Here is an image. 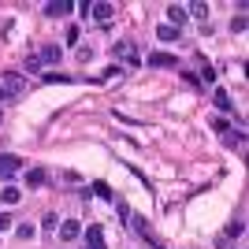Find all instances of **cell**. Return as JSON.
Listing matches in <instances>:
<instances>
[{
    "label": "cell",
    "mask_w": 249,
    "mask_h": 249,
    "mask_svg": "<svg viewBox=\"0 0 249 249\" xmlns=\"http://www.w3.org/2000/svg\"><path fill=\"white\" fill-rule=\"evenodd\" d=\"M19 171H22V156L0 153V182H4V178H11V175H19Z\"/></svg>",
    "instance_id": "cell-1"
},
{
    "label": "cell",
    "mask_w": 249,
    "mask_h": 249,
    "mask_svg": "<svg viewBox=\"0 0 249 249\" xmlns=\"http://www.w3.org/2000/svg\"><path fill=\"white\" fill-rule=\"evenodd\" d=\"M0 78H4V89H8V97H19V93H26V78H22V74H15V71H4Z\"/></svg>",
    "instance_id": "cell-2"
},
{
    "label": "cell",
    "mask_w": 249,
    "mask_h": 249,
    "mask_svg": "<svg viewBox=\"0 0 249 249\" xmlns=\"http://www.w3.org/2000/svg\"><path fill=\"white\" fill-rule=\"evenodd\" d=\"M86 249H108L104 246V227L101 223H89V227H86Z\"/></svg>",
    "instance_id": "cell-3"
},
{
    "label": "cell",
    "mask_w": 249,
    "mask_h": 249,
    "mask_svg": "<svg viewBox=\"0 0 249 249\" xmlns=\"http://www.w3.org/2000/svg\"><path fill=\"white\" fill-rule=\"evenodd\" d=\"M60 238L63 242H78L82 238V223H78V219H60Z\"/></svg>",
    "instance_id": "cell-4"
},
{
    "label": "cell",
    "mask_w": 249,
    "mask_h": 249,
    "mask_svg": "<svg viewBox=\"0 0 249 249\" xmlns=\"http://www.w3.org/2000/svg\"><path fill=\"white\" fill-rule=\"evenodd\" d=\"M112 52L119 56V60H126V63H138L142 56H138V49H134V41H119V45H112Z\"/></svg>",
    "instance_id": "cell-5"
},
{
    "label": "cell",
    "mask_w": 249,
    "mask_h": 249,
    "mask_svg": "<svg viewBox=\"0 0 249 249\" xmlns=\"http://www.w3.org/2000/svg\"><path fill=\"white\" fill-rule=\"evenodd\" d=\"M190 15H186V8L182 4H171L167 8V26H175V30H182V22H186Z\"/></svg>",
    "instance_id": "cell-6"
},
{
    "label": "cell",
    "mask_w": 249,
    "mask_h": 249,
    "mask_svg": "<svg viewBox=\"0 0 249 249\" xmlns=\"http://www.w3.org/2000/svg\"><path fill=\"white\" fill-rule=\"evenodd\" d=\"M89 15H93L101 26H108V22H112V15H115V8H112V4H93V8H89Z\"/></svg>",
    "instance_id": "cell-7"
},
{
    "label": "cell",
    "mask_w": 249,
    "mask_h": 249,
    "mask_svg": "<svg viewBox=\"0 0 249 249\" xmlns=\"http://www.w3.org/2000/svg\"><path fill=\"white\" fill-rule=\"evenodd\" d=\"M45 182H49V171H45V167H30V171H26V186H45Z\"/></svg>",
    "instance_id": "cell-8"
},
{
    "label": "cell",
    "mask_w": 249,
    "mask_h": 249,
    "mask_svg": "<svg viewBox=\"0 0 249 249\" xmlns=\"http://www.w3.org/2000/svg\"><path fill=\"white\" fill-rule=\"evenodd\" d=\"M37 60H41V63H60V60H63L60 45H45V49L37 52Z\"/></svg>",
    "instance_id": "cell-9"
},
{
    "label": "cell",
    "mask_w": 249,
    "mask_h": 249,
    "mask_svg": "<svg viewBox=\"0 0 249 249\" xmlns=\"http://www.w3.org/2000/svg\"><path fill=\"white\" fill-rule=\"evenodd\" d=\"M0 201H4V205H19V201H22V190L19 186H4V190H0Z\"/></svg>",
    "instance_id": "cell-10"
},
{
    "label": "cell",
    "mask_w": 249,
    "mask_h": 249,
    "mask_svg": "<svg viewBox=\"0 0 249 249\" xmlns=\"http://www.w3.org/2000/svg\"><path fill=\"white\" fill-rule=\"evenodd\" d=\"M67 11H71L67 0H52V4H45V15H52V19H56V15H67Z\"/></svg>",
    "instance_id": "cell-11"
},
{
    "label": "cell",
    "mask_w": 249,
    "mask_h": 249,
    "mask_svg": "<svg viewBox=\"0 0 249 249\" xmlns=\"http://www.w3.org/2000/svg\"><path fill=\"white\" fill-rule=\"evenodd\" d=\"M149 67H175V56H167V52H153V56H149Z\"/></svg>",
    "instance_id": "cell-12"
},
{
    "label": "cell",
    "mask_w": 249,
    "mask_h": 249,
    "mask_svg": "<svg viewBox=\"0 0 249 249\" xmlns=\"http://www.w3.org/2000/svg\"><path fill=\"white\" fill-rule=\"evenodd\" d=\"M156 41H178V30H175V26H167V22H164V26L156 30Z\"/></svg>",
    "instance_id": "cell-13"
},
{
    "label": "cell",
    "mask_w": 249,
    "mask_h": 249,
    "mask_svg": "<svg viewBox=\"0 0 249 249\" xmlns=\"http://www.w3.org/2000/svg\"><path fill=\"white\" fill-rule=\"evenodd\" d=\"M93 194L101 201H115V194H112V186H108V182H93Z\"/></svg>",
    "instance_id": "cell-14"
},
{
    "label": "cell",
    "mask_w": 249,
    "mask_h": 249,
    "mask_svg": "<svg viewBox=\"0 0 249 249\" xmlns=\"http://www.w3.org/2000/svg\"><path fill=\"white\" fill-rule=\"evenodd\" d=\"M212 101H216V108H219V112H231V108H234V104H231V97L223 93V89H216V97H212Z\"/></svg>",
    "instance_id": "cell-15"
},
{
    "label": "cell",
    "mask_w": 249,
    "mask_h": 249,
    "mask_svg": "<svg viewBox=\"0 0 249 249\" xmlns=\"http://www.w3.org/2000/svg\"><path fill=\"white\" fill-rule=\"evenodd\" d=\"M15 234H19V238H22V242H30V238H34V234H37V227H34V223H22V227H19V231H15Z\"/></svg>",
    "instance_id": "cell-16"
},
{
    "label": "cell",
    "mask_w": 249,
    "mask_h": 249,
    "mask_svg": "<svg viewBox=\"0 0 249 249\" xmlns=\"http://www.w3.org/2000/svg\"><path fill=\"white\" fill-rule=\"evenodd\" d=\"M186 15H197V19H208V4H194V8H186Z\"/></svg>",
    "instance_id": "cell-17"
},
{
    "label": "cell",
    "mask_w": 249,
    "mask_h": 249,
    "mask_svg": "<svg viewBox=\"0 0 249 249\" xmlns=\"http://www.w3.org/2000/svg\"><path fill=\"white\" fill-rule=\"evenodd\" d=\"M115 205V212H119V219H130V205H126V201H112Z\"/></svg>",
    "instance_id": "cell-18"
},
{
    "label": "cell",
    "mask_w": 249,
    "mask_h": 249,
    "mask_svg": "<svg viewBox=\"0 0 249 249\" xmlns=\"http://www.w3.org/2000/svg\"><path fill=\"white\" fill-rule=\"evenodd\" d=\"M63 37H67V45H74V41H78V26H67V34H63Z\"/></svg>",
    "instance_id": "cell-19"
},
{
    "label": "cell",
    "mask_w": 249,
    "mask_h": 249,
    "mask_svg": "<svg viewBox=\"0 0 249 249\" xmlns=\"http://www.w3.org/2000/svg\"><path fill=\"white\" fill-rule=\"evenodd\" d=\"M26 71H30V74L41 71V60H37V56H30V60H26Z\"/></svg>",
    "instance_id": "cell-20"
},
{
    "label": "cell",
    "mask_w": 249,
    "mask_h": 249,
    "mask_svg": "<svg viewBox=\"0 0 249 249\" xmlns=\"http://www.w3.org/2000/svg\"><path fill=\"white\" fill-rule=\"evenodd\" d=\"M242 234V223H227V238H238Z\"/></svg>",
    "instance_id": "cell-21"
},
{
    "label": "cell",
    "mask_w": 249,
    "mask_h": 249,
    "mask_svg": "<svg viewBox=\"0 0 249 249\" xmlns=\"http://www.w3.org/2000/svg\"><path fill=\"white\" fill-rule=\"evenodd\" d=\"M8 227H11V216H8V212H0V234H4Z\"/></svg>",
    "instance_id": "cell-22"
},
{
    "label": "cell",
    "mask_w": 249,
    "mask_h": 249,
    "mask_svg": "<svg viewBox=\"0 0 249 249\" xmlns=\"http://www.w3.org/2000/svg\"><path fill=\"white\" fill-rule=\"evenodd\" d=\"M0 101H8V89H4V86H0Z\"/></svg>",
    "instance_id": "cell-23"
},
{
    "label": "cell",
    "mask_w": 249,
    "mask_h": 249,
    "mask_svg": "<svg viewBox=\"0 0 249 249\" xmlns=\"http://www.w3.org/2000/svg\"><path fill=\"white\" fill-rule=\"evenodd\" d=\"M0 123H4V115H0Z\"/></svg>",
    "instance_id": "cell-24"
}]
</instances>
